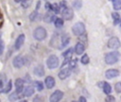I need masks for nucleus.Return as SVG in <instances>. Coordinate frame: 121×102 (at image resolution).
I'll use <instances>...</instances> for the list:
<instances>
[{
	"label": "nucleus",
	"mask_w": 121,
	"mask_h": 102,
	"mask_svg": "<svg viewBox=\"0 0 121 102\" xmlns=\"http://www.w3.org/2000/svg\"><path fill=\"white\" fill-rule=\"evenodd\" d=\"M109 1H112V0H109Z\"/></svg>",
	"instance_id": "79ce46f5"
},
{
	"label": "nucleus",
	"mask_w": 121,
	"mask_h": 102,
	"mask_svg": "<svg viewBox=\"0 0 121 102\" xmlns=\"http://www.w3.org/2000/svg\"><path fill=\"white\" fill-rule=\"evenodd\" d=\"M54 25H55L56 27L60 28V27H61V26H63V20L60 19V18H56V19L54 20Z\"/></svg>",
	"instance_id": "4be33fe9"
},
{
	"label": "nucleus",
	"mask_w": 121,
	"mask_h": 102,
	"mask_svg": "<svg viewBox=\"0 0 121 102\" xmlns=\"http://www.w3.org/2000/svg\"><path fill=\"white\" fill-rule=\"evenodd\" d=\"M84 49H85L84 44L81 43V42H78V43L76 44V46H75V52H76V54H78V55H81V54L84 52Z\"/></svg>",
	"instance_id": "4468645a"
},
{
	"label": "nucleus",
	"mask_w": 121,
	"mask_h": 102,
	"mask_svg": "<svg viewBox=\"0 0 121 102\" xmlns=\"http://www.w3.org/2000/svg\"><path fill=\"white\" fill-rule=\"evenodd\" d=\"M70 74H71V68H70V67H68V68H63V69H61V70L59 72L58 76H59L60 79H65L66 77H68V76H70Z\"/></svg>",
	"instance_id": "1a4fd4ad"
},
{
	"label": "nucleus",
	"mask_w": 121,
	"mask_h": 102,
	"mask_svg": "<svg viewBox=\"0 0 121 102\" xmlns=\"http://www.w3.org/2000/svg\"><path fill=\"white\" fill-rule=\"evenodd\" d=\"M44 82H45V86H46L47 89H51L55 86V79H54L53 76H46Z\"/></svg>",
	"instance_id": "f8f14e48"
},
{
	"label": "nucleus",
	"mask_w": 121,
	"mask_h": 102,
	"mask_svg": "<svg viewBox=\"0 0 121 102\" xmlns=\"http://www.w3.org/2000/svg\"><path fill=\"white\" fill-rule=\"evenodd\" d=\"M46 35H47L46 30L43 26H38L33 31V37L37 41H43V40H44L46 38Z\"/></svg>",
	"instance_id": "f03ea898"
},
{
	"label": "nucleus",
	"mask_w": 121,
	"mask_h": 102,
	"mask_svg": "<svg viewBox=\"0 0 121 102\" xmlns=\"http://www.w3.org/2000/svg\"><path fill=\"white\" fill-rule=\"evenodd\" d=\"M24 85V80L22 78H17L15 80V86L18 87V86H23Z\"/></svg>",
	"instance_id": "c756f323"
},
{
	"label": "nucleus",
	"mask_w": 121,
	"mask_h": 102,
	"mask_svg": "<svg viewBox=\"0 0 121 102\" xmlns=\"http://www.w3.org/2000/svg\"><path fill=\"white\" fill-rule=\"evenodd\" d=\"M102 89H103V92H104L106 94H110L111 92H112V87H111V85H110L108 82H104V83H103Z\"/></svg>",
	"instance_id": "a211bd4d"
},
{
	"label": "nucleus",
	"mask_w": 121,
	"mask_h": 102,
	"mask_svg": "<svg viewBox=\"0 0 121 102\" xmlns=\"http://www.w3.org/2000/svg\"><path fill=\"white\" fill-rule=\"evenodd\" d=\"M81 5H82V2H81L80 0H76V1L73 2V7L76 8L77 9L80 8H81Z\"/></svg>",
	"instance_id": "a878e982"
},
{
	"label": "nucleus",
	"mask_w": 121,
	"mask_h": 102,
	"mask_svg": "<svg viewBox=\"0 0 121 102\" xmlns=\"http://www.w3.org/2000/svg\"><path fill=\"white\" fill-rule=\"evenodd\" d=\"M10 89H11V81L9 80V81L8 82V84H7L6 88H5L4 90H2L1 92H2V93H8V92H9V91H10Z\"/></svg>",
	"instance_id": "bb28decb"
},
{
	"label": "nucleus",
	"mask_w": 121,
	"mask_h": 102,
	"mask_svg": "<svg viewBox=\"0 0 121 102\" xmlns=\"http://www.w3.org/2000/svg\"><path fill=\"white\" fill-rule=\"evenodd\" d=\"M72 32L76 36H81L85 32V25L81 22L76 23L72 27Z\"/></svg>",
	"instance_id": "7ed1b4c3"
},
{
	"label": "nucleus",
	"mask_w": 121,
	"mask_h": 102,
	"mask_svg": "<svg viewBox=\"0 0 121 102\" xmlns=\"http://www.w3.org/2000/svg\"><path fill=\"white\" fill-rule=\"evenodd\" d=\"M59 6H60V8H66V3L64 1H61Z\"/></svg>",
	"instance_id": "c9c22d12"
},
{
	"label": "nucleus",
	"mask_w": 121,
	"mask_h": 102,
	"mask_svg": "<svg viewBox=\"0 0 121 102\" xmlns=\"http://www.w3.org/2000/svg\"><path fill=\"white\" fill-rule=\"evenodd\" d=\"M112 7L115 10L121 9V0H112Z\"/></svg>",
	"instance_id": "aec40b11"
},
{
	"label": "nucleus",
	"mask_w": 121,
	"mask_h": 102,
	"mask_svg": "<svg viewBox=\"0 0 121 102\" xmlns=\"http://www.w3.org/2000/svg\"><path fill=\"white\" fill-rule=\"evenodd\" d=\"M117 76H119V72L116 69H109L105 73V76L107 78H109V79L113 78V77H116Z\"/></svg>",
	"instance_id": "9b49d317"
},
{
	"label": "nucleus",
	"mask_w": 121,
	"mask_h": 102,
	"mask_svg": "<svg viewBox=\"0 0 121 102\" xmlns=\"http://www.w3.org/2000/svg\"><path fill=\"white\" fill-rule=\"evenodd\" d=\"M24 42H25V35H24V34H20V35L17 37L16 41H15V43H14V48H15L16 50L20 49V48H21V46L23 45Z\"/></svg>",
	"instance_id": "9d476101"
},
{
	"label": "nucleus",
	"mask_w": 121,
	"mask_h": 102,
	"mask_svg": "<svg viewBox=\"0 0 121 102\" xmlns=\"http://www.w3.org/2000/svg\"><path fill=\"white\" fill-rule=\"evenodd\" d=\"M40 100H41V98H40V97H36V98H34V99H33V101H40Z\"/></svg>",
	"instance_id": "ea45409f"
},
{
	"label": "nucleus",
	"mask_w": 121,
	"mask_h": 102,
	"mask_svg": "<svg viewBox=\"0 0 121 102\" xmlns=\"http://www.w3.org/2000/svg\"><path fill=\"white\" fill-rule=\"evenodd\" d=\"M120 57V54L118 51H112L110 53H107L105 56V62L107 64H114L118 61Z\"/></svg>",
	"instance_id": "f257e3e1"
},
{
	"label": "nucleus",
	"mask_w": 121,
	"mask_h": 102,
	"mask_svg": "<svg viewBox=\"0 0 121 102\" xmlns=\"http://www.w3.org/2000/svg\"><path fill=\"white\" fill-rule=\"evenodd\" d=\"M72 54H73V48H68L65 52L62 53V56H63L64 58H71Z\"/></svg>",
	"instance_id": "b1692460"
},
{
	"label": "nucleus",
	"mask_w": 121,
	"mask_h": 102,
	"mask_svg": "<svg viewBox=\"0 0 121 102\" xmlns=\"http://www.w3.org/2000/svg\"><path fill=\"white\" fill-rule=\"evenodd\" d=\"M121 45V42L117 37H112L108 41V47L111 49H117Z\"/></svg>",
	"instance_id": "423d86ee"
},
{
	"label": "nucleus",
	"mask_w": 121,
	"mask_h": 102,
	"mask_svg": "<svg viewBox=\"0 0 121 102\" xmlns=\"http://www.w3.org/2000/svg\"><path fill=\"white\" fill-rule=\"evenodd\" d=\"M4 48H5L4 42H3V40L0 38V55H2V54H3V52H4Z\"/></svg>",
	"instance_id": "2f4dec72"
},
{
	"label": "nucleus",
	"mask_w": 121,
	"mask_h": 102,
	"mask_svg": "<svg viewBox=\"0 0 121 102\" xmlns=\"http://www.w3.org/2000/svg\"><path fill=\"white\" fill-rule=\"evenodd\" d=\"M61 15H62V18L64 20H71L74 16V12L73 10L70 8H64L62 9V12H61Z\"/></svg>",
	"instance_id": "6e6552de"
},
{
	"label": "nucleus",
	"mask_w": 121,
	"mask_h": 102,
	"mask_svg": "<svg viewBox=\"0 0 121 102\" xmlns=\"http://www.w3.org/2000/svg\"><path fill=\"white\" fill-rule=\"evenodd\" d=\"M79 101H81V102H85L86 101V98L85 97H83V96H81V97H79V99H78Z\"/></svg>",
	"instance_id": "e433bc0d"
},
{
	"label": "nucleus",
	"mask_w": 121,
	"mask_h": 102,
	"mask_svg": "<svg viewBox=\"0 0 121 102\" xmlns=\"http://www.w3.org/2000/svg\"><path fill=\"white\" fill-rule=\"evenodd\" d=\"M55 15L52 13V11H48L45 15H44V18H43V21L46 22V23H51L55 20Z\"/></svg>",
	"instance_id": "2eb2a0df"
},
{
	"label": "nucleus",
	"mask_w": 121,
	"mask_h": 102,
	"mask_svg": "<svg viewBox=\"0 0 121 102\" xmlns=\"http://www.w3.org/2000/svg\"><path fill=\"white\" fill-rule=\"evenodd\" d=\"M80 61H81L82 64H87V63H89V57H88V55H87V54L83 55V56L81 57V59H80Z\"/></svg>",
	"instance_id": "393cba45"
},
{
	"label": "nucleus",
	"mask_w": 121,
	"mask_h": 102,
	"mask_svg": "<svg viewBox=\"0 0 121 102\" xmlns=\"http://www.w3.org/2000/svg\"><path fill=\"white\" fill-rule=\"evenodd\" d=\"M69 41H70L69 37H68V36L63 35V36L60 38V48L65 47V46H66V45L69 43Z\"/></svg>",
	"instance_id": "dca6fc26"
},
{
	"label": "nucleus",
	"mask_w": 121,
	"mask_h": 102,
	"mask_svg": "<svg viewBox=\"0 0 121 102\" xmlns=\"http://www.w3.org/2000/svg\"><path fill=\"white\" fill-rule=\"evenodd\" d=\"M12 64L15 68H21L22 66H24L26 64V58L19 55L16 56L13 60H12Z\"/></svg>",
	"instance_id": "39448f33"
},
{
	"label": "nucleus",
	"mask_w": 121,
	"mask_h": 102,
	"mask_svg": "<svg viewBox=\"0 0 121 102\" xmlns=\"http://www.w3.org/2000/svg\"><path fill=\"white\" fill-rule=\"evenodd\" d=\"M33 73L35 76H43L44 75V69H43V65H38L34 68L33 70Z\"/></svg>",
	"instance_id": "ddd939ff"
},
{
	"label": "nucleus",
	"mask_w": 121,
	"mask_h": 102,
	"mask_svg": "<svg viewBox=\"0 0 121 102\" xmlns=\"http://www.w3.org/2000/svg\"><path fill=\"white\" fill-rule=\"evenodd\" d=\"M36 17H37V12H36V11H33V12L31 13V15L29 16V19H30L31 21H35Z\"/></svg>",
	"instance_id": "473e14b6"
},
{
	"label": "nucleus",
	"mask_w": 121,
	"mask_h": 102,
	"mask_svg": "<svg viewBox=\"0 0 121 102\" xmlns=\"http://www.w3.org/2000/svg\"><path fill=\"white\" fill-rule=\"evenodd\" d=\"M34 94V88L31 87V86H27L25 88V91H24V95L25 96H30Z\"/></svg>",
	"instance_id": "f3484780"
},
{
	"label": "nucleus",
	"mask_w": 121,
	"mask_h": 102,
	"mask_svg": "<svg viewBox=\"0 0 121 102\" xmlns=\"http://www.w3.org/2000/svg\"><path fill=\"white\" fill-rule=\"evenodd\" d=\"M114 88H115V92H116V93H121V82L115 83Z\"/></svg>",
	"instance_id": "7c9ffc66"
},
{
	"label": "nucleus",
	"mask_w": 121,
	"mask_h": 102,
	"mask_svg": "<svg viewBox=\"0 0 121 102\" xmlns=\"http://www.w3.org/2000/svg\"><path fill=\"white\" fill-rule=\"evenodd\" d=\"M3 88V80H1L0 79V90Z\"/></svg>",
	"instance_id": "58836bf2"
},
{
	"label": "nucleus",
	"mask_w": 121,
	"mask_h": 102,
	"mask_svg": "<svg viewBox=\"0 0 121 102\" xmlns=\"http://www.w3.org/2000/svg\"><path fill=\"white\" fill-rule=\"evenodd\" d=\"M106 101H114L115 100V98L113 97V96H112V95H108L107 97H106V99H105Z\"/></svg>",
	"instance_id": "72a5a7b5"
},
{
	"label": "nucleus",
	"mask_w": 121,
	"mask_h": 102,
	"mask_svg": "<svg viewBox=\"0 0 121 102\" xmlns=\"http://www.w3.org/2000/svg\"><path fill=\"white\" fill-rule=\"evenodd\" d=\"M63 96V92L60 91V90H57L55 91L51 95H50V98L49 100L51 102H57V101H60Z\"/></svg>",
	"instance_id": "0eeeda50"
},
{
	"label": "nucleus",
	"mask_w": 121,
	"mask_h": 102,
	"mask_svg": "<svg viewBox=\"0 0 121 102\" xmlns=\"http://www.w3.org/2000/svg\"><path fill=\"white\" fill-rule=\"evenodd\" d=\"M49 8L55 13H60V6L57 4H49Z\"/></svg>",
	"instance_id": "412c9836"
},
{
	"label": "nucleus",
	"mask_w": 121,
	"mask_h": 102,
	"mask_svg": "<svg viewBox=\"0 0 121 102\" xmlns=\"http://www.w3.org/2000/svg\"><path fill=\"white\" fill-rule=\"evenodd\" d=\"M18 93L17 92H14V93H12L10 95H9V100H11V101H14V100H17L18 99Z\"/></svg>",
	"instance_id": "cd10ccee"
},
{
	"label": "nucleus",
	"mask_w": 121,
	"mask_h": 102,
	"mask_svg": "<svg viewBox=\"0 0 121 102\" xmlns=\"http://www.w3.org/2000/svg\"><path fill=\"white\" fill-rule=\"evenodd\" d=\"M21 4H22V7H23V8H27L28 7L31 6L32 0H22V1H21Z\"/></svg>",
	"instance_id": "5701e85b"
},
{
	"label": "nucleus",
	"mask_w": 121,
	"mask_h": 102,
	"mask_svg": "<svg viewBox=\"0 0 121 102\" xmlns=\"http://www.w3.org/2000/svg\"><path fill=\"white\" fill-rule=\"evenodd\" d=\"M112 19H113V25H117L120 22V20H121L119 13L118 12H112Z\"/></svg>",
	"instance_id": "6ab92c4d"
},
{
	"label": "nucleus",
	"mask_w": 121,
	"mask_h": 102,
	"mask_svg": "<svg viewBox=\"0 0 121 102\" xmlns=\"http://www.w3.org/2000/svg\"><path fill=\"white\" fill-rule=\"evenodd\" d=\"M14 1H15V2H21L22 0H14Z\"/></svg>",
	"instance_id": "a19ab883"
},
{
	"label": "nucleus",
	"mask_w": 121,
	"mask_h": 102,
	"mask_svg": "<svg viewBox=\"0 0 121 102\" xmlns=\"http://www.w3.org/2000/svg\"><path fill=\"white\" fill-rule=\"evenodd\" d=\"M46 66L49 69H55L59 66V59L56 55H51L46 60Z\"/></svg>",
	"instance_id": "20e7f679"
},
{
	"label": "nucleus",
	"mask_w": 121,
	"mask_h": 102,
	"mask_svg": "<svg viewBox=\"0 0 121 102\" xmlns=\"http://www.w3.org/2000/svg\"><path fill=\"white\" fill-rule=\"evenodd\" d=\"M34 84H35V87L38 89V91H43V85L42 84V82H40V81H36Z\"/></svg>",
	"instance_id": "c85d7f7f"
},
{
	"label": "nucleus",
	"mask_w": 121,
	"mask_h": 102,
	"mask_svg": "<svg viewBox=\"0 0 121 102\" xmlns=\"http://www.w3.org/2000/svg\"><path fill=\"white\" fill-rule=\"evenodd\" d=\"M23 86H18V87H16V92L18 93V94H20L21 92H23Z\"/></svg>",
	"instance_id": "f704fd0d"
},
{
	"label": "nucleus",
	"mask_w": 121,
	"mask_h": 102,
	"mask_svg": "<svg viewBox=\"0 0 121 102\" xmlns=\"http://www.w3.org/2000/svg\"><path fill=\"white\" fill-rule=\"evenodd\" d=\"M40 5H41V2H40V1H39V2H38V3H37V6H36V9H38V8H40Z\"/></svg>",
	"instance_id": "4c0bfd02"
}]
</instances>
